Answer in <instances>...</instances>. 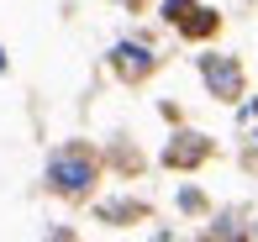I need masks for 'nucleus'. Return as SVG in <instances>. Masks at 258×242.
Returning a JSON list of instances; mask_svg holds the SVG:
<instances>
[{
	"label": "nucleus",
	"instance_id": "obj_1",
	"mask_svg": "<svg viewBox=\"0 0 258 242\" xmlns=\"http://www.w3.org/2000/svg\"><path fill=\"white\" fill-rule=\"evenodd\" d=\"M100 179H105V158H100V147L90 137H63L42 158V190L58 195L63 205H90Z\"/></svg>",
	"mask_w": 258,
	"mask_h": 242
},
{
	"label": "nucleus",
	"instance_id": "obj_2",
	"mask_svg": "<svg viewBox=\"0 0 258 242\" xmlns=\"http://www.w3.org/2000/svg\"><path fill=\"white\" fill-rule=\"evenodd\" d=\"M105 68H111L116 85L143 90L148 79L163 68V53L153 48V37H148V32H137V37H116V42H111V53H105Z\"/></svg>",
	"mask_w": 258,
	"mask_h": 242
},
{
	"label": "nucleus",
	"instance_id": "obj_3",
	"mask_svg": "<svg viewBox=\"0 0 258 242\" xmlns=\"http://www.w3.org/2000/svg\"><path fill=\"white\" fill-rule=\"evenodd\" d=\"M195 74H201L206 95L216 100V106H242V100H248V68H242L237 53H216V48H206L201 58H195Z\"/></svg>",
	"mask_w": 258,
	"mask_h": 242
},
{
	"label": "nucleus",
	"instance_id": "obj_4",
	"mask_svg": "<svg viewBox=\"0 0 258 242\" xmlns=\"http://www.w3.org/2000/svg\"><path fill=\"white\" fill-rule=\"evenodd\" d=\"M158 21L169 32H179V42H211L227 27V16L206 0H158Z\"/></svg>",
	"mask_w": 258,
	"mask_h": 242
},
{
	"label": "nucleus",
	"instance_id": "obj_5",
	"mask_svg": "<svg viewBox=\"0 0 258 242\" xmlns=\"http://www.w3.org/2000/svg\"><path fill=\"white\" fill-rule=\"evenodd\" d=\"M216 153H221V147H216V137H211V132L174 126L169 142H163V153H158V169H163V174H201Z\"/></svg>",
	"mask_w": 258,
	"mask_h": 242
},
{
	"label": "nucleus",
	"instance_id": "obj_6",
	"mask_svg": "<svg viewBox=\"0 0 258 242\" xmlns=\"http://www.w3.org/2000/svg\"><path fill=\"white\" fill-rule=\"evenodd\" d=\"M90 216H95L100 226H143V221H153V205H148L143 195H95V200H90Z\"/></svg>",
	"mask_w": 258,
	"mask_h": 242
},
{
	"label": "nucleus",
	"instance_id": "obj_7",
	"mask_svg": "<svg viewBox=\"0 0 258 242\" xmlns=\"http://www.w3.org/2000/svg\"><path fill=\"white\" fill-rule=\"evenodd\" d=\"M248 221H253V216L242 211V205L211 211V216H206V232H201V242H248Z\"/></svg>",
	"mask_w": 258,
	"mask_h": 242
},
{
	"label": "nucleus",
	"instance_id": "obj_8",
	"mask_svg": "<svg viewBox=\"0 0 258 242\" xmlns=\"http://www.w3.org/2000/svg\"><path fill=\"white\" fill-rule=\"evenodd\" d=\"M100 158H105V174H121V179H137L148 169V158L132 147V137H111V142L100 147Z\"/></svg>",
	"mask_w": 258,
	"mask_h": 242
},
{
	"label": "nucleus",
	"instance_id": "obj_9",
	"mask_svg": "<svg viewBox=\"0 0 258 242\" xmlns=\"http://www.w3.org/2000/svg\"><path fill=\"white\" fill-rule=\"evenodd\" d=\"M174 211L184 216V221H206L211 216V195L201 184H179V195H174Z\"/></svg>",
	"mask_w": 258,
	"mask_h": 242
},
{
	"label": "nucleus",
	"instance_id": "obj_10",
	"mask_svg": "<svg viewBox=\"0 0 258 242\" xmlns=\"http://www.w3.org/2000/svg\"><path fill=\"white\" fill-rule=\"evenodd\" d=\"M42 242H79V226H69V221H53L48 232H42Z\"/></svg>",
	"mask_w": 258,
	"mask_h": 242
},
{
	"label": "nucleus",
	"instance_id": "obj_11",
	"mask_svg": "<svg viewBox=\"0 0 258 242\" xmlns=\"http://www.w3.org/2000/svg\"><path fill=\"white\" fill-rule=\"evenodd\" d=\"M242 169L258 179V132H248V142H242Z\"/></svg>",
	"mask_w": 258,
	"mask_h": 242
},
{
	"label": "nucleus",
	"instance_id": "obj_12",
	"mask_svg": "<svg viewBox=\"0 0 258 242\" xmlns=\"http://www.w3.org/2000/svg\"><path fill=\"white\" fill-rule=\"evenodd\" d=\"M158 116H163V121H169V126H184V111H179V106H174V100H158Z\"/></svg>",
	"mask_w": 258,
	"mask_h": 242
},
{
	"label": "nucleus",
	"instance_id": "obj_13",
	"mask_svg": "<svg viewBox=\"0 0 258 242\" xmlns=\"http://www.w3.org/2000/svg\"><path fill=\"white\" fill-rule=\"evenodd\" d=\"M116 6H121V11H126V16H143V11H153V6H158V0H116Z\"/></svg>",
	"mask_w": 258,
	"mask_h": 242
},
{
	"label": "nucleus",
	"instance_id": "obj_14",
	"mask_svg": "<svg viewBox=\"0 0 258 242\" xmlns=\"http://www.w3.org/2000/svg\"><path fill=\"white\" fill-rule=\"evenodd\" d=\"M237 121H242V126L258 121V100H242V106H237Z\"/></svg>",
	"mask_w": 258,
	"mask_h": 242
},
{
	"label": "nucleus",
	"instance_id": "obj_15",
	"mask_svg": "<svg viewBox=\"0 0 258 242\" xmlns=\"http://www.w3.org/2000/svg\"><path fill=\"white\" fill-rule=\"evenodd\" d=\"M11 74V53H6V42H0V79Z\"/></svg>",
	"mask_w": 258,
	"mask_h": 242
},
{
	"label": "nucleus",
	"instance_id": "obj_16",
	"mask_svg": "<svg viewBox=\"0 0 258 242\" xmlns=\"http://www.w3.org/2000/svg\"><path fill=\"white\" fill-rule=\"evenodd\" d=\"M148 242H174V232H169V226H163V232H153V237H148Z\"/></svg>",
	"mask_w": 258,
	"mask_h": 242
},
{
	"label": "nucleus",
	"instance_id": "obj_17",
	"mask_svg": "<svg viewBox=\"0 0 258 242\" xmlns=\"http://www.w3.org/2000/svg\"><path fill=\"white\" fill-rule=\"evenodd\" d=\"M248 242H258V216H253V221H248Z\"/></svg>",
	"mask_w": 258,
	"mask_h": 242
}]
</instances>
